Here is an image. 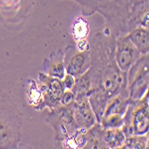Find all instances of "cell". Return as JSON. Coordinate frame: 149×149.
<instances>
[{
    "label": "cell",
    "instance_id": "cell-1",
    "mask_svg": "<svg viewBox=\"0 0 149 149\" xmlns=\"http://www.w3.org/2000/svg\"><path fill=\"white\" fill-rule=\"evenodd\" d=\"M114 49L115 36L106 31L96 33L89 42L91 88L87 97L95 103L105 104L110 97L127 88V73L119 69Z\"/></svg>",
    "mask_w": 149,
    "mask_h": 149
},
{
    "label": "cell",
    "instance_id": "cell-2",
    "mask_svg": "<svg viewBox=\"0 0 149 149\" xmlns=\"http://www.w3.org/2000/svg\"><path fill=\"white\" fill-rule=\"evenodd\" d=\"M22 116L9 95L0 89V148H17L21 142Z\"/></svg>",
    "mask_w": 149,
    "mask_h": 149
},
{
    "label": "cell",
    "instance_id": "cell-3",
    "mask_svg": "<svg viewBox=\"0 0 149 149\" xmlns=\"http://www.w3.org/2000/svg\"><path fill=\"white\" fill-rule=\"evenodd\" d=\"M46 123L55 131V142L58 148H65V145L79 130L73 114V103L59 104L49 110Z\"/></svg>",
    "mask_w": 149,
    "mask_h": 149
},
{
    "label": "cell",
    "instance_id": "cell-4",
    "mask_svg": "<svg viewBox=\"0 0 149 149\" xmlns=\"http://www.w3.org/2000/svg\"><path fill=\"white\" fill-rule=\"evenodd\" d=\"M97 13L105 19L104 31L116 37L127 34V24L130 17L128 0H98Z\"/></svg>",
    "mask_w": 149,
    "mask_h": 149
},
{
    "label": "cell",
    "instance_id": "cell-5",
    "mask_svg": "<svg viewBox=\"0 0 149 149\" xmlns=\"http://www.w3.org/2000/svg\"><path fill=\"white\" fill-rule=\"evenodd\" d=\"M149 55H141L127 72V88L129 101L141 99L148 92L149 86Z\"/></svg>",
    "mask_w": 149,
    "mask_h": 149
},
{
    "label": "cell",
    "instance_id": "cell-6",
    "mask_svg": "<svg viewBox=\"0 0 149 149\" xmlns=\"http://www.w3.org/2000/svg\"><path fill=\"white\" fill-rule=\"evenodd\" d=\"M38 86L41 94V102L37 107V111H43L46 108L52 110L61 104V98L65 90L62 79L39 72Z\"/></svg>",
    "mask_w": 149,
    "mask_h": 149
},
{
    "label": "cell",
    "instance_id": "cell-7",
    "mask_svg": "<svg viewBox=\"0 0 149 149\" xmlns=\"http://www.w3.org/2000/svg\"><path fill=\"white\" fill-rule=\"evenodd\" d=\"M65 72L77 78L86 72L90 66L89 48L80 49L74 45H69L63 50Z\"/></svg>",
    "mask_w": 149,
    "mask_h": 149
},
{
    "label": "cell",
    "instance_id": "cell-8",
    "mask_svg": "<svg viewBox=\"0 0 149 149\" xmlns=\"http://www.w3.org/2000/svg\"><path fill=\"white\" fill-rule=\"evenodd\" d=\"M140 56L141 54L132 44L126 34L115 38L114 58L121 72L127 73L130 67Z\"/></svg>",
    "mask_w": 149,
    "mask_h": 149
},
{
    "label": "cell",
    "instance_id": "cell-9",
    "mask_svg": "<svg viewBox=\"0 0 149 149\" xmlns=\"http://www.w3.org/2000/svg\"><path fill=\"white\" fill-rule=\"evenodd\" d=\"M131 105V125L133 135H145L149 131V95L148 92Z\"/></svg>",
    "mask_w": 149,
    "mask_h": 149
},
{
    "label": "cell",
    "instance_id": "cell-10",
    "mask_svg": "<svg viewBox=\"0 0 149 149\" xmlns=\"http://www.w3.org/2000/svg\"><path fill=\"white\" fill-rule=\"evenodd\" d=\"M87 132L102 141L107 149L121 148L126 138L121 128L104 129L97 121L91 128L87 130Z\"/></svg>",
    "mask_w": 149,
    "mask_h": 149
},
{
    "label": "cell",
    "instance_id": "cell-11",
    "mask_svg": "<svg viewBox=\"0 0 149 149\" xmlns=\"http://www.w3.org/2000/svg\"><path fill=\"white\" fill-rule=\"evenodd\" d=\"M73 114L79 129L87 130L97 121L89 104L88 98L85 95L75 97V100L73 102Z\"/></svg>",
    "mask_w": 149,
    "mask_h": 149
},
{
    "label": "cell",
    "instance_id": "cell-12",
    "mask_svg": "<svg viewBox=\"0 0 149 149\" xmlns=\"http://www.w3.org/2000/svg\"><path fill=\"white\" fill-rule=\"evenodd\" d=\"M43 68L46 74L62 79L66 73L63 62V51L58 49L52 52L49 57L44 59Z\"/></svg>",
    "mask_w": 149,
    "mask_h": 149
},
{
    "label": "cell",
    "instance_id": "cell-13",
    "mask_svg": "<svg viewBox=\"0 0 149 149\" xmlns=\"http://www.w3.org/2000/svg\"><path fill=\"white\" fill-rule=\"evenodd\" d=\"M149 2L134 6L130 9V17L127 24V33L138 27L148 28Z\"/></svg>",
    "mask_w": 149,
    "mask_h": 149
},
{
    "label": "cell",
    "instance_id": "cell-14",
    "mask_svg": "<svg viewBox=\"0 0 149 149\" xmlns=\"http://www.w3.org/2000/svg\"><path fill=\"white\" fill-rule=\"evenodd\" d=\"M129 104V92L128 88H125L107 100L102 117L114 113L123 115Z\"/></svg>",
    "mask_w": 149,
    "mask_h": 149
},
{
    "label": "cell",
    "instance_id": "cell-15",
    "mask_svg": "<svg viewBox=\"0 0 149 149\" xmlns=\"http://www.w3.org/2000/svg\"><path fill=\"white\" fill-rule=\"evenodd\" d=\"M132 44L141 55L149 53V30L146 27H138L126 34Z\"/></svg>",
    "mask_w": 149,
    "mask_h": 149
},
{
    "label": "cell",
    "instance_id": "cell-16",
    "mask_svg": "<svg viewBox=\"0 0 149 149\" xmlns=\"http://www.w3.org/2000/svg\"><path fill=\"white\" fill-rule=\"evenodd\" d=\"M91 88V79H90V74L88 70L84 72L83 74H81L80 76L75 78V83L71 89L75 97L79 96H87L88 91L90 90Z\"/></svg>",
    "mask_w": 149,
    "mask_h": 149
},
{
    "label": "cell",
    "instance_id": "cell-17",
    "mask_svg": "<svg viewBox=\"0 0 149 149\" xmlns=\"http://www.w3.org/2000/svg\"><path fill=\"white\" fill-rule=\"evenodd\" d=\"M26 95L27 100L30 105L33 109H37V107L41 102V94L38 86V82L33 79H28L26 83Z\"/></svg>",
    "mask_w": 149,
    "mask_h": 149
},
{
    "label": "cell",
    "instance_id": "cell-18",
    "mask_svg": "<svg viewBox=\"0 0 149 149\" xmlns=\"http://www.w3.org/2000/svg\"><path fill=\"white\" fill-rule=\"evenodd\" d=\"M121 148L146 149L148 148V133L145 135H131L126 137Z\"/></svg>",
    "mask_w": 149,
    "mask_h": 149
},
{
    "label": "cell",
    "instance_id": "cell-19",
    "mask_svg": "<svg viewBox=\"0 0 149 149\" xmlns=\"http://www.w3.org/2000/svg\"><path fill=\"white\" fill-rule=\"evenodd\" d=\"M72 32L75 36V38L79 41L81 40H86L85 37L88 32V22L83 16H79L75 19L72 26Z\"/></svg>",
    "mask_w": 149,
    "mask_h": 149
},
{
    "label": "cell",
    "instance_id": "cell-20",
    "mask_svg": "<svg viewBox=\"0 0 149 149\" xmlns=\"http://www.w3.org/2000/svg\"><path fill=\"white\" fill-rule=\"evenodd\" d=\"M99 123L104 129L121 128L123 123V115L114 113V114L104 116L100 119Z\"/></svg>",
    "mask_w": 149,
    "mask_h": 149
},
{
    "label": "cell",
    "instance_id": "cell-21",
    "mask_svg": "<svg viewBox=\"0 0 149 149\" xmlns=\"http://www.w3.org/2000/svg\"><path fill=\"white\" fill-rule=\"evenodd\" d=\"M77 3L80 8L81 12L85 16H91L97 13V6L98 0H72Z\"/></svg>",
    "mask_w": 149,
    "mask_h": 149
},
{
    "label": "cell",
    "instance_id": "cell-22",
    "mask_svg": "<svg viewBox=\"0 0 149 149\" xmlns=\"http://www.w3.org/2000/svg\"><path fill=\"white\" fill-rule=\"evenodd\" d=\"M75 100V95L71 89H65L61 98V104H70Z\"/></svg>",
    "mask_w": 149,
    "mask_h": 149
},
{
    "label": "cell",
    "instance_id": "cell-23",
    "mask_svg": "<svg viewBox=\"0 0 149 149\" xmlns=\"http://www.w3.org/2000/svg\"><path fill=\"white\" fill-rule=\"evenodd\" d=\"M62 82L64 89H72L75 83V78L68 73H65L64 77L62 79Z\"/></svg>",
    "mask_w": 149,
    "mask_h": 149
},
{
    "label": "cell",
    "instance_id": "cell-24",
    "mask_svg": "<svg viewBox=\"0 0 149 149\" xmlns=\"http://www.w3.org/2000/svg\"><path fill=\"white\" fill-rule=\"evenodd\" d=\"M128 2H129V6H130V9L134 6L147 3V2H149V0H128Z\"/></svg>",
    "mask_w": 149,
    "mask_h": 149
}]
</instances>
